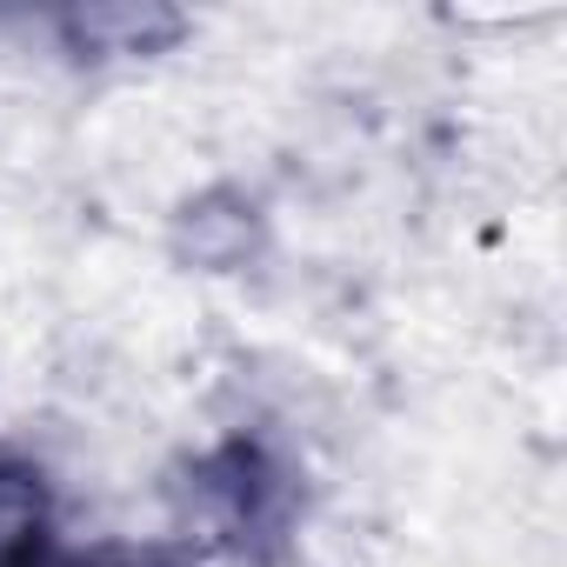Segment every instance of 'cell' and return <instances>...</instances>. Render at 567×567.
<instances>
[{
	"mask_svg": "<svg viewBox=\"0 0 567 567\" xmlns=\"http://www.w3.org/2000/svg\"><path fill=\"white\" fill-rule=\"evenodd\" d=\"M54 547V501L34 467L0 461V567H48Z\"/></svg>",
	"mask_w": 567,
	"mask_h": 567,
	"instance_id": "1",
	"label": "cell"
},
{
	"mask_svg": "<svg viewBox=\"0 0 567 567\" xmlns=\"http://www.w3.org/2000/svg\"><path fill=\"white\" fill-rule=\"evenodd\" d=\"M68 567H161V560L154 554H134V547H94V554H81Z\"/></svg>",
	"mask_w": 567,
	"mask_h": 567,
	"instance_id": "2",
	"label": "cell"
}]
</instances>
